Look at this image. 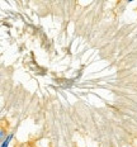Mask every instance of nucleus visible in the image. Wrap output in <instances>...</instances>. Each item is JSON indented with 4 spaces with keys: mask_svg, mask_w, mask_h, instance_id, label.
I'll return each instance as SVG.
<instances>
[{
    "mask_svg": "<svg viewBox=\"0 0 137 147\" xmlns=\"http://www.w3.org/2000/svg\"><path fill=\"white\" fill-rule=\"evenodd\" d=\"M11 137H13V134H9V136L7 137V140L3 141V145H1V147H8V143H9V141L11 140Z\"/></svg>",
    "mask_w": 137,
    "mask_h": 147,
    "instance_id": "nucleus-1",
    "label": "nucleus"
},
{
    "mask_svg": "<svg viewBox=\"0 0 137 147\" xmlns=\"http://www.w3.org/2000/svg\"><path fill=\"white\" fill-rule=\"evenodd\" d=\"M0 136H1V140L4 141V138H5V129L4 128H1V133H0Z\"/></svg>",
    "mask_w": 137,
    "mask_h": 147,
    "instance_id": "nucleus-2",
    "label": "nucleus"
}]
</instances>
